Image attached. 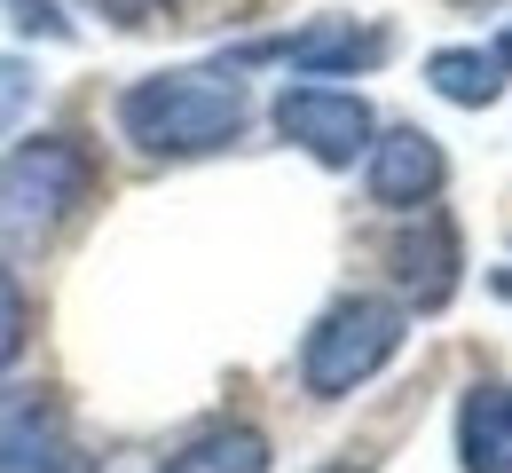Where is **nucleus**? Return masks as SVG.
<instances>
[{
	"instance_id": "obj_4",
	"label": "nucleus",
	"mask_w": 512,
	"mask_h": 473,
	"mask_svg": "<svg viewBox=\"0 0 512 473\" xmlns=\"http://www.w3.org/2000/svg\"><path fill=\"white\" fill-rule=\"evenodd\" d=\"M0 473H95L48 387H0Z\"/></svg>"
},
{
	"instance_id": "obj_10",
	"label": "nucleus",
	"mask_w": 512,
	"mask_h": 473,
	"mask_svg": "<svg viewBox=\"0 0 512 473\" xmlns=\"http://www.w3.org/2000/svg\"><path fill=\"white\" fill-rule=\"evenodd\" d=\"M158 473H268V442L253 426H213V434H197L190 450H174Z\"/></svg>"
},
{
	"instance_id": "obj_1",
	"label": "nucleus",
	"mask_w": 512,
	"mask_h": 473,
	"mask_svg": "<svg viewBox=\"0 0 512 473\" xmlns=\"http://www.w3.org/2000/svg\"><path fill=\"white\" fill-rule=\"evenodd\" d=\"M245 79L237 71H158L119 95V127L150 158H205L245 135Z\"/></svg>"
},
{
	"instance_id": "obj_7",
	"label": "nucleus",
	"mask_w": 512,
	"mask_h": 473,
	"mask_svg": "<svg viewBox=\"0 0 512 473\" xmlns=\"http://www.w3.org/2000/svg\"><path fill=\"white\" fill-rule=\"evenodd\" d=\"M449 182L442 166V142L418 135V127H386L379 142H371V198L394 205V213H418V205H434Z\"/></svg>"
},
{
	"instance_id": "obj_11",
	"label": "nucleus",
	"mask_w": 512,
	"mask_h": 473,
	"mask_svg": "<svg viewBox=\"0 0 512 473\" xmlns=\"http://www.w3.org/2000/svg\"><path fill=\"white\" fill-rule=\"evenodd\" d=\"M426 79H434V95L465 103V111H481V103L505 95V71H497V56H481V48H442V56H426Z\"/></svg>"
},
{
	"instance_id": "obj_9",
	"label": "nucleus",
	"mask_w": 512,
	"mask_h": 473,
	"mask_svg": "<svg viewBox=\"0 0 512 473\" xmlns=\"http://www.w3.org/2000/svg\"><path fill=\"white\" fill-rule=\"evenodd\" d=\"M457 458L465 473H512V387H473L457 403Z\"/></svg>"
},
{
	"instance_id": "obj_14",
	"label": "nucleus",
	"mask_w": 512,
	"mask_h": 473,
	"mask_svg": "<svg viewBox=\"0 0 512 473\" xmlns=\"http://www.w3.org/2000/svg\"><path fill=\"white\" fill-rule=\"evenodd\" d=\"M24 103H32V71L16 64V56H0V135L24 119Z\"/></svg>"
},
{
	"instance_id": "obj_16",
	"label": "nucleus",
	"mask_w": 512,
	"mask_h": 473,
	"mask_svg": "<svg viewBox=\"0 0 512 473\" xmlns=\"http://www.w3.org/2000/svg\"><path fill=\"white\" fill-rule=\"evenodd\" d=\"M489 56H497V71H512V32L497 40V48H489Z\"/></svg>"
},
{
	"instance_id": "obj_5",
	"label": "nucleus",
	"mask_w": 512,
	"mask_h": 473,
	"mask_svg": "<svg viewBox=\"0 0 512 473\" xmlns=\"http://www.w3.org/2000/svg\"><path fill=\"white\" fill-rule=\"evenodd\" d=\"M276 127L316 166H355L371 150V103L347 95V87H284L276 95Z\"/></svg>"
},
{
	"instance_id": "obj_17",
	"label": "nucleus",
	"mask_w": 512,
	"mask_h": 473,
	"mask_svg": "<svg viewBox=\"0 0 512 473\" xmlns=\"http://www.w3.org/2000/svg\"><path fill=\"white\" fill-rule=\"evenodd\" d=\"M331 473H363V466H331Z\"/></svg>"
},
{
	"instance_id": "obj_12",
	"label": "nucleus",
	"mask_w": 512,
	"mask_h": 473,
	"mask_svg": "<svg viewBox=\"0 0 512 473\" xmlns=\"http://www.w3.org/2000/svg\"><path fill=\"white\" fill-rule=\"evenodd\" d=\"M24 339H32V300H24V284L0 269V371L24 355Z\"/></svg>"
},
{
	"instance_id": "obj_13",
	"label": "nucleus",
	"mask_w": 512,
	"mask_h": 473,
	"mask_svg": "<svg viewBox=\"0 0 512 473\" xmlns=\"http://www.w3.org/2000/svg\"><path fill=\"white\" fill-rule=\"evenodd\" d=\"M8 24L24 40H71V16H56V0H8Z\"/></svg>"
},
{
	"instance_id": "obj_15",
	"label": "nucleus",
	"mask_w": 512,
	"mask_h": 473,
	"mask_svg": "<svg viewBox=\"0 0 512 473\" xmlns=\"http://www.w3.org/2000/svg\"><path fill=\"white\" fill-rule=\"evenodd\" d=\"M87 8H103V16H111V24H127V32L158 24V16H174V0H87Z\"/></svg>"
},
{
	"instance_id": "obj_2",
	"label": "nucleus",
	"mask_w": 512,
	"mask_h": 473,
	"mask_svg": "<svg viewBox=\"0 0 512 473\" xmlns=\"http://www.w3.org/2000/svg\"><path fill=\"white\" fill-rule=\"evenodd\" d=\"M87 190H95V166L71 135H40L24 150H8L0 158V237H16V245L56 237L87 205Z\"/></svg>"
},
{
	"instance_id": "obj_8",
	"label": "nucleus",
	"mask_w": 512,
	"mask_h": 473,
	"mask_svg": "<svg viewBox=\"0 0 512 473\" xmlns=\"http://www.w3.org/2000/svg\"><path fill=\"white\" fill-rule=\"evenodd\" d=\"M394 276H402V292L418 308H442L449 292H457V229H449L442 213H418V229L394 245Z\"/></svg>"
},
{
	"instance_id": "obj_3",
	"label": "nucleus",
	"mask_w": 512,
	"mask_h": 473,
	"mask_svg": "<svg viewBox=\"0 0 512 473\" xmlns=\"http://www.w3.org/2000/svg\"><path fill=\"white\" fill-rule=\"evenodd\" d=\"M410 332V316L394 308V300H339V308H323V324L308 332L300 347V379H308V395H355L363 379H379L386 363H394V347Z\"/></svg>"
},
{
	"instance_id": "obj_6",
	"label": "nucleus",
	"mask_w": 512,
	"mask_h": 473,
	"mask_svg": "<svg viewBox=\"0 0 512 473\" xmlns=\"http://www.w3.org/2000/svg\"><path fill=\"white\" fill-rule=\"evenodd\" d=\"M386 48H394V40H386L379 24L331 16V24H308V32H292V40H260V48H245V64H253V56H284L300 79H339V71L386 64Z\"/></svg>"
}]
</instances>
